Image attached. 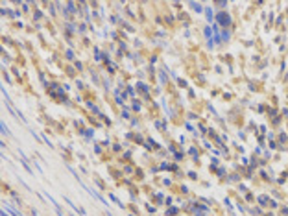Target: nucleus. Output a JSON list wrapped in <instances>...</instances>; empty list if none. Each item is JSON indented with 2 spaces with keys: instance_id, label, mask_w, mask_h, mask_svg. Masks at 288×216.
Instances as JSON below:
<instances>
[{
  "instance_id": "f257e3e1",
  "label": "nucleus",
  "mask_w": 288,
  "mask_h": 216,
  "mask_svg": "<svg viewBox=\"0 0 288 216\" xmlns=\"http://www.w3.org/2000/svg\"><path fill=\"white\" fill-rule=\"evenodd\" d=\"M2 209H7V211H9L13 216H22L18 211H17V209H13V207H11V203H7V202H4V203H2Z\"/></svg>"
},
{
  "instance_id": "f03ea898",
  "label": "nucleus",
  "mask_w": 288,
  "mask_h": 216,
  "mask_svg": "<svg viewBox=\"0 0 288 216\" xmlns=\"http://www.w3.org/2000/svg\"><path fill=\"white\" fill-rule=\"evenodd\" d=\"M0 128H2V133H4V135H9V131H7V126L4 124V120H2V124H0Z\"/></svg>"
},
{
  "instance_id": "7ed1b4c3",
  "label": "nucleus",
  "mask_w": 288,
  "mask_h": 216,
  "mask_svg": "<svg viewBox=\"0 0 288 216\" xmlns=\"http://www.w3.org/2000/svg\"><path fill=\"white\" fill-rule=\"evenodd\" d=\"M220 18H222V22H225V24H229V17H227V15H222Z\"/></svg>"
},
{
  "instance_id": "20e7f679",
  "label": "nucleus",
  "mask_w": 288,
  "mask_h": 216,
  "mask_svg": "<svg viewBox=\"0 0 288 216\" xmlns=\"http://www.w3.org/2000/svg\"><path fill=\"white\" fill-rule=\"evenodd\" d=\"M192 7H194L196 11H201V6H200V4H192Z\"/></svg>"
},
{
  "instance_id": "39448f33",
  "label": "nucleus",
  "mask_w": 288,
  "mask_h": 216,
  "mask_svg": "<svg viewBox=\"0 0 288 216\" xmlns=\"http://www.w3.org/2000/svg\"><path fill=\"white\" fill-rule=\"evenodd\" d=\"M205 13H207V18H209V20H211V18H213V11H211V9H207V11H205Z\"/></svg>"
},
{
  "instance_id": "423d86ee",
  "label": "nucleus",
  "mask_w": 288,
  "mask_h": 216,
  "mask_svg": "<svg viewBox=\"0 0 288 216\" xmlns=\"http://www.w3.org/2000/svg\"><path fill=\"white\" fill-rule=\"evenodd\" d=\"M2 216H9L7 213H4V209H2Z\"/></svg>"
}]
</instances>
